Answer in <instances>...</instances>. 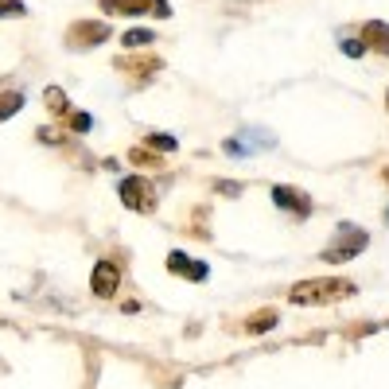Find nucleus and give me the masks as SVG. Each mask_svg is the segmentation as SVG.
Wrapping results in <instances>:
<instances>
[{
	"instance_id": "nucleus-2",
	"label": "nucleus",
	"mask_w": 389,
	"mask_h": 389,
	"mask_svg": "<svg viewBox=\"0 0 389 389\" xmlns=\"http://www.w3.org/2000/svg\"><path fill=\"white\" fill-rule=\"evenodd\" d=\"M121 199H125V206H133V210H140V214L156 210V187L148 183V179H136V175L121 179Z\"/></svg>"
},
{
	"instance_id": "nucleus-5",
	"label": "nucleus",
	"mask_w": 389,
	"mask_h": 389,
	"mask_svg": "<svg viewBox=\"0 0 389 389\" xmlns=\"http://www.w3.org/2000/svg\"><path fill=\"white\" fill-rule=\"evenodd\" d=\"M167 269L179 272V276H187V281H206V265L191 261V257H183V253H172V257H167Z\"/></svg>"
},
{
	"instance_id": "nucleus-4",
	"label": "nucleus",
	"mask_w": 389,
	"mask_h": 389,
	"mask_svg": "<svg viewBox=\"0 0 389 389\" xmlns=\"http://www.w3.org/2000/svg\"><path fill=\"white\" fill-rule=\"evenodd\" d=\"M109 12H156V16H167V4L164 0H106Z\"/></svg>"
},
{
	"instance_id": "nucleus-1",
	"label": "nucleus",
	"mask_w": 389,
	"mask_h": 389,
	"mask_svg": "<svg viewBox=\"0 0 389 389\" xmlns=\"http://www.w3.org/2000/svg\"><path fill=\"white\" fill-rule=\"evenodd\" d=\"M354 288L347 281H304L292 288V304H327V300H342Z\"/></svg>"
},
{
	"instance_id": "nucleus-11",
	"label": "nucleus",
	"mask_w": 389,
	"mask_h": 389,
	"mask_svg": "<svg viewBox=\"0 0 389 389\" xmlns=\"http://www.w3.org/2000/svg\"><path fill=\"white\" fill-rule=\"evenodd\" d=\"M272 323H276V315H261V320H253L249 327L253 331H265V327H272Z\"/></svg>"
},
{
	"instance_id": "nucleus-6",
	"label": "nucleus",
	"mask_w": 389,
	"mask_h": 389,
	"mask_svg": "<svg viewBox=\"0 0 389 389\" xmlns=\"http://www.w3.org/2000/svg\"><path fill=\"white\" fill-rule=\"evenodd\" d=\"M272 199H276V206H296V214H308L311 210L308 199H304L300 191H288V187H276V191H272Z\"/></svg>"
},
{
	"instance_id": "nucleus-7",
	"label": "nucleus",
	"mask_w": 389,
	"mask_h": 389,
	"mask_svg": "<svg viewBox=\"0 0 389 389\" xmlns=\"http://www.w3.org/2000/svg\"><path fill=\"white\" fill-rule=\"evenodd\" d=\"M24 106V94H12V97H0V121H8L16 109Z\"/></svg>"
},
{
	"instance_id": "nucleus-9",
	"label": "nucleus",
	"mask_w": 389,
	"mask_h": 389,
	"mask_svg": "<svg viewBox=\"0 0 389 389\" xmlns=\"http://www.w3.org/2000/svg\"><path fill=\"white\" fill-rule=\"evenodd\" d=\"M148 144L160 148V152H172V148H175V136H148Z\"/></svg>"
},
{
	"instance_id": "nucleus-3",
	"label": "nucleus",
	"mask_w": 389,
	"mask_h": 389,
	"mask_svg": "<svg viewBox=\"0 0 389 389\" xmlns=\"http://www.w3.org/2000/svg\"><path fill=\"white\" fill-rule=\"evenodd\" d=\"M117 281H121L117 265L97 261V265H94V281H90V288H94V296H113V292H117Z\"/></svg>"
},
{
	"instance_id": "nucleus-10",
	"label": "nucleus",
	"mask_w": 389,
	"mask_h": 389,
	"mask_svg": "<svg viewBox=\"0 0 389 389\" xmlns=\"http://www.w3.org/2000/svg\"><path fill=\"white\" fill-rule=\"evenodd\" d=\"M8 12H24V4H16V0H0V16H8Z\"/></svg>"
},
{
	"instance_id": "nucleus-8",
	"label": "nucleus",
	"mask_w": 389,
	"mask_h": 389,
	"mask_svg": "<svg viewBox=\"0 0 389 389\" xmlns=\"http://www.w3.org/2000/svg\"><path fill=\"white\" fill-rule=\"evenodd\" d=\"M140 43H152V31H129L125 47H140Z\"/></svg>"
}]
</instances>
